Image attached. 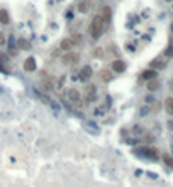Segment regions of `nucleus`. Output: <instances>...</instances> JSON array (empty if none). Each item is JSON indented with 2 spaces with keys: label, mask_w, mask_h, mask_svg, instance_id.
I'll list each match as a JSON object with an SVG mask.
<instances>
[{
  "label": "nucleus",
  "mask_w": 173,
  "mask_h": 187,
  "mask_svg": "<svg viewBox=\"0 0 173 187\" xmlns=\"http://www.w3.org/2000/svg\"><path fill=\"white\" fill-rule=\"evenodd\" d=\"M105 26H107V22L99 16V14H97V16H93L92 22H90V36H92L93 41L100 39V36L104 34V31H105Z\"/></svg>",
  "instance_id": "f257e3e1"
},
{
  "label": "nucleus",
  "mask_w": 173,
  "mask_h": 187,
  "mask_svg": "<svg viewBox=\"0 0 173 187\" xmlns=\"http://www.w3.org/2000/svg\"><path fill=\"white\" fill-rule=\"evenodd\" d=\"M92 75H93V70L88 66V65H85V66H82L80 71H78V80L83 82V84H86V82L92 78Z\"/></svg>",
  "instance_id": "f03ea898"
},
{
  "label": "nucleus",
  "mask_w": 173,
  "mask_h": 187,
  "mask_svg": "<svg viewBox=\"0 0 173 187\" xmlns=\"http://www.w3.org/2000/svg\"><path fill=\"white\" fill-rule=\"evenodd\" d=\"M138 155L148 157V158H151V160H156V158H158V152L153 148V146H143L141 150H138Z\"/></svg>",
  "instance_id": "7ed1b4c3"
},
{
  "label": "nucleus",
  "mask_w": 173,
  "mask_h": 187,
  "mask_svg": "<svg viewBox=\"0 0 173 187\" xmlns=\"http://www.w3.org/2000/svg\"><path fill=\"white\" fill-rule=\"evenodd\" d=\"M66 97H68V99H70L73 104H77V106L80 104V106H82V94L78 92V90H75V89H70V90L66 92Z\"/></svg>",
  "instance_id": "20e7f679"
},
{
  "label": "nucleus",
  "mask_w": 173,
  "mask_h": 187,
  "mask_svg": "<svg viewBox=\"0 0 173 187\" xmlns=\"http://www.w3.org/2000/svg\"><path fill=\"white\" fill-rule=\"evenodd\" d=\"M99 16L102 17V19L105 21V22H109L110 17H112V9H110L109 5H104L102 9H100V14H99Z\"/></svg>",
  "instance_id": "39448f33"
},
{
  "label": "nucleus",
  "mask_w": 173,
  "mask_h": 187,
  "mask_svg": "<svg viewBox=\"0 0 173 187\" xmlns=\"http://www.w3.org/2000/svg\"><path fill=\"white\" fill-rule=\"evenodd\" d=\"M60 48L63 49V51H70L71 48H75V44H73V41H71V38H64V39H61Z\"/></svg>",
  "instance_id": "423d86ee"
},
{
  "label": "nucleus",
  "mask_w": 173,
  "mask_h": 187,
  "mask_svg": "<svg viewBox=\"0 0 173 187\" xmlns=\"http://www.w3.org/2000/svg\"><path fill=\"white\" fill-rule=\"evenodd\" d=\"M126 70V63L122 62V60H115L112 63V71L114 73H122V71Z\"/></svg>",
  "instance_id": "0eeeda50"
},
{
  "label": "nucleus",
  "mask_w": 173,
  "mask_h": 187,
  "mask_svg": "<svg viewBox=\"0 0 173 187\" xmlns=\"http://www.w3.org/2000/svg\"><path fill=\"white\" fill-rule=\"evenodd\" d=\"M99 77L102 78L104 82H110V80L114 78V71H112V70H107V68H104V70H100Z\"/></svg>",
  "instance_id": "6e6552de"
},
{
  "label": "nucleus",
  "mask_w": 173,
  "mask_h": 187,
  "mask_svg": "<svg viewBox=\"0 0 173 187\" xmlns=\"http://www.w3.org/2000/svg\"><path fill=\"white\" fill-rule=\"evenodd\" d=\"M24 70L26 71H34L36 70V60L32 58V56L26 58V62H24Z\"/></svg>",
  "instance_id": "1a4fd4ad"
},
{
  "label": "nucleus",
  "mask_w": 173,
  "mask_h": 187,
  "mask_svg": "<svg viewBox=\"0 0 173 187\" xmlns=\"http://www.w3.org/2000/svg\"><path fill=\"white\" fill-rule=\"evenodd\" d=\"M63 62L64 63H70V65H75L78 62V56L75 55V53H71V51H66V55L63 56Z\"/></svg>",
  "instance_id": "9d476101"
},
{
  "label": "nucleus",
  "mask_w": 173,
  "mask_h": 187,
  "mask_svg": "<svg viewBox=\"0 0 173 187\" xmlns=\"http://www.w3.org/2000/svg\"><path fill=\"white\" fill-rule=\"evenodd\" d=\"M95 92H97V89L93 87V85H88V87H86V102H93V100L97 99Z\"/></svg>",
  "instance_id": "9b49d317"
},
{
  "label": "nucleus",
  "mask_w": 173,
  "mask_h": 187,
  "mask_svg": "<svg viewBox=\"0 0 173 187\" xmlns=\"http://www.w3.org/2000/svg\"><path fill=\"white\" fill-rule=\"evenodd\" d=\"M88 10H90V2L88 0H80V2H78V12L86 14Z\"/></svg>",
  "instance_id": "f8f14e48"
},
{
  "label": "nucleus",
  "mask_w": 173,
  "mask_h": 187,
  "mask_svg": "<svg viewBox=\"0 0 173 187\" xmlns=\"http://www.w3.org/2000/svg\"><path fill=\"white\" fill-rule=\"evenodd\" d=\"M0 24H3V26L10 24V16H9V12H7L5 9L0 10Z\"/></svg>",
  "instance_id": "ddd939ff"
},
{
  "label": "nucleus",
  "mask_w": 173,
  "mask_h": 187,
  "mask_svg": "<svg viewBox=\"0 0 173 187\" xmlns=\"http://www.w3.org/2000/svg\"><path fill=\"white\" fill-rule=\"evenodd\" d=\"M141 78L143 80H153V78H156V70H146V71H143L141 73Z\"/></svg>",
  "instance_id": "4468645a"
},
{
  "label": "nucleus",
  "mask_w": 173,
  "mask_h": 187,
  "mask_svg": "<svg viewBox=\"0 0 173 187\" xmlns=\"http://www.w3.org/2000/svg\"><path fill=\"white\" fill-rule=\"evenodd\" d=\"M151 66H153V70L154 68H161V70H163V68L166 66V62H165L163 58H154L153 62H151Z\"/></svg>",
  "instance_id": "2eb2a0df"
},
{
  "label": "nucleus",
  "mask_w": 173,
  "mask_h": 187,
  "mask_svg": "<svg viewBox=\"0 0 173 187\" xmlns=\"http://www.w3.org/2000/svg\"><path fill=\"white\" fill-rule=\"evenodd\" d=\"M165 111H166L170 116H173V97H168L165 100Z\"/></svg>",
  "instance_id": "dca6fc26"
},
{
  "label": "nucleus",
  "mask_w": 173,
  "mask_h": 187,
  "mask_svg": "<svg viewBox=\"0 0 173 187\" xmlns=\"http://www.w3.org/2000/svg\"><path fill=\"white\" fill-rule=\"evenodd\" d=\"M41 89L42 90H51L53 89V80H49V78H44V80H41Z\"/></svg>",
  "instance_id": "f3484780"
},
{
  "label": "nucleus",
  "mask_w": 173,
  "mask_h": 187,
  "mask_svg": "<svg viewBox=\"0 0 173 187\" xmlns=\"http://www.w3.org/2000/svg\"><path fill=\"white\" fill-rule=\"evenodd\" d=\"M160 87V82L156 80V78H153V80H148V90H156V89Z\"/></svg>",
  "instance_id": "a211bd4d"
},
{
  "label": "nucleus",
  "mask_w": 173,
  "mask_h": 187,
  "mask_svg": "<svg viewBox=\"0 0 173 187\" xmlns=\"http://www.w3.org/2000/svg\"><path fill=\"white\" fill-rule=\"evenodd\" d=\"M17 46H19V49H29V41H26L24 38H19L17 39Z\"/></svg>",
  "instance_id": "6ab92c4d"
},
{
  "label": "nucleus",
  "mask_w": 173,
  "mask_h": 187,
  "mask_svg": "<svg viewBox=\"0 0 173 187\" xmlns=\"http://www.w3.org/2000/svg\"><path fill=\"white\" fill-rule=\"evenodd\" d=\"M92 56L93 58H104V49L102 48H95L92 51Z\"/></svg>",
  "instance_id": "aec40b11"
},
{
  "label": "nucleus",
  "mask_w": 173,
  "mask_h": 187,
  "mask_svg": "<svg viewBox=\"0 0 173 187\" xmlns=\"http://www.w3.org/2000/svg\"><path fill=\"white\" fill-rule=\"evenodd\" d=\"M165 56H166V58H171V56H173V41L166 46V49H165Z\"/></svg>",
  "instance_id": "412c9836"
},
{
  "label": "nucleus",
  "mask_w": 173,
  "mask_h": 187,
  "mask_svg": "<svg viewBox=\"0 0 173 187\" xmlns=\"http://www.w3.org/2000/svg\"><path fill=\"white\" fill-rule=\"evenodd\" d=\"M71 41H73V44L77 46V44H82V34H75V36H71Z\"/></svg>",
  "instance_id": "4be33fe9"
},
{
  "label": "nucleus",
  "mask_w": 173,
  "mask_h": 187,
  "mask_svg": "<svg viewBox=\"0 0 173 187\" xmlns=\"http://www.w3.org/2000/svg\"><path fill=\"white\" fill-rule=\"evenodd\" d=\"M163 160H165V163H166V165H170V167H173V158H171V157L165 155V157H163Z\"/></svg>",
  "instance_id": "5701e85b"
},
{
  "label": "nucleus",
  "mask_w": 173,
  "mask_h": 187,
  "mask_svg": "<svg viewBox=\"0 0 173 187\" xmlns=\"http://www.w3.org/2000/svg\"><path fill=\"white\" fill-rule=\"evenodd\" d=\"M7 43V39H5V34L3 32H0V46H3Z\"/></svg>",
  "instance_id": "b1692460"
},
{
  "label": "nucleus",
  "mask_w": 173,
  "mask_h": 187,
  "mask_svg": "<svg viewBox=\"0 0 173 187\" xmlns=\"http://www.w3.org/2000/svg\"><path fill=\"white\" fill-rule=\"evenodd\" d=\"M168 129H171V131H173V121H168Z\"/></svg>",
  "instance_id": "393cba45"
},
{
  "label": "nucleus",
  "mask_w": 173,
  "mask_h": 187,
  "mask_svg": "<svg viewBox=\"0 0 173 187\" xmlns=\"http://www.w3.org/2000/svg\"><path fill=\"white\" fill-rule=\"evenodd\" d=\"M170 31H171V34H173V22L170 24Z\"/></svg>",
  "instance_id": "a878e982"
},
{
  "label": "nucleus",
  "mask_w": 173,
  "mask_h": 187,
  "mask_svg": "<svg viewBox=\"0 0 173 187\" xmlns=\"http://www.w3.org/2000/svg\"><path fill=\"white\" fill-rule=\"evenodd\" d=\"M170 87H171V90H173V80L170 82Z\"/></svg>",
  "instance_id": "bb28decb"
},
{
  "label": "nucleus",
  "mask_w": 173,
  "mask_h": 187,
  "mask_svg": "<svg viewBox=\"0 0 173 187\" xmlns=\"http://www.w3.org/2000/svg\"><path fill=\"white\" fill-rule=\"evenodd\" d=\"M165 2H173V0H165Z\"/></svg>",
  "instance_id": "cd10ccee"
}]
</instances>
